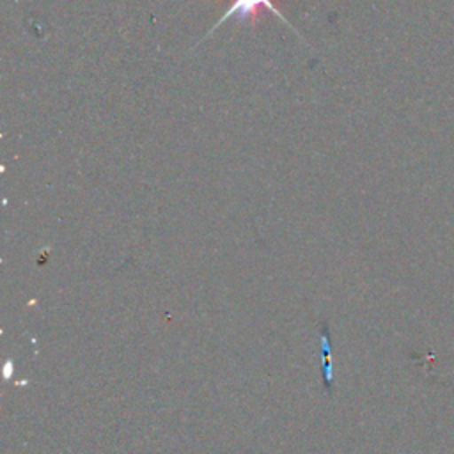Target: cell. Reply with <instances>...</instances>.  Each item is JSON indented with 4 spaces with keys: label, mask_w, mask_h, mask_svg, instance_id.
Wrapping results in <instances>:
<instances>
[{
    "label": "cell",
    "mask_w": 454,
    "mask_h": 454,
    "mask_svg": "<svg viewBox=\"0 0 454 454\" xmlns=\"http://www.w3.org/2000/svg\"><path fill=\"white\" fill-rule=\"evenodd\" d=\"M261 9H266V11L273 12L275 16H278V18H280V21H282V23H286L287 27H291V25H289V21L284 18V14H280V12H278V9L273 5V2H271V0H234V4H232V5L223 12V16L216 21V25H213V28L209 30V34H211L213 30H216L222 23H225L229 18H236L238 21L250 20V21L254 23Z\"/></svg>",
    "instance_id": "obj_1"
}]
</instances>
